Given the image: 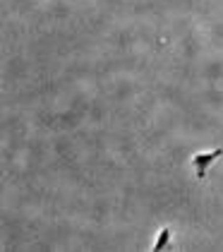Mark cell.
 Masks as SVG:
<instances>
[{
  "label": "cell",
  "instance_id": "obj_2",
  "mask_svg": "<svg viewBox=\"0 0 223 252\" xmlns=\"http://www.w3.org/2000/svg\"><path fill=\"white\" fill-rule=\"evenodd\" d=\"M170 240H173V228H170V226H163L161 231L156 233V240H154V245H151V250H154V252L166 250L168 245H170Z\"/></svg>",
  "mask_w": 223,
  "mask_h": 252
},
{
  "label": "cell",
  "instance_id": "obj_1",
  "mask_svg": "<svg viewBox=\"0 0 223 252\" xmlns=\"http://www.w3.org/2000/svg\"><path fill=\"white\" fill-rule=\"evenodd\" d=\"M223 156V147H214V149H209V152H197V154L190 158V163H192V171L197 175V180H204L206 173H209V168L219 161Z\"/></svg>",
  "mask_w": 223,
  "mask_h": 252
}]
</instances>
